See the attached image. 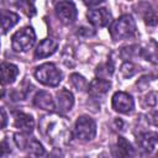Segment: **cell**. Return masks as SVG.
<instances>
[{"mask_svg":"<svg viewBox=\"0 0 158 158\" xmlns=\"http://www.w3.org/2000/svg\"><path fill=\"white\" fill-rule=\"evenodd\" d=\"M58 49V42L53 38H44L42 40L35 49V59H43L52 56Z\"/></svg>","mask_w":158,"mask_h":158,"instance_id":"cell-14","label":"cell"},{"mask_svg":"<svg viewBox=\"0 0 158 158\" xmlns=\"http://www.w3.org/2000/svg\"><path fill=\"white\" fill-rule=\"evenodd\" d=\"M144 22L148 26H156L157 25V12L153 9H147L146 14H144Z\"/></svg>","mask_w":158,"mask_h":158,"instance_id":"cell-25","label":"cell"},{"mask_svg":"<svg viewBox=\"0 0 158 158\" xmlns=\"http://www.w3.org/2000/svg\"><path fill=\"white\" fill-rule=\"evenodd\" d=\"M153 158H156V157H153Z\"/></svg>","mask_w":158,"mask_h":158,"instance_id":"cell-34","label":"cell"},{"mask_svg":"<svg viewBox=\"0 0 158 158\" xmlns=\"http://www.w3.org/2000/svg\"><path fill=\"white\" fill-rule=\"evenodd\" d=\"M114 69H115L114 63H112L111 60H107L106 63L98 65V68H96L95 73H96V75H99V78H100V79H106V80H107V78L112 75Z\"/></svg>","mask_w":158,"mask_h":158,"instance_id":"cell-20","label":"cell"},{"mask_svg":"<svg viewBox=\"0 0 158 158\" xmlns=\"http://www.w3.org/2000/svg\"><path fill=\"white\" fill-rule=\"evenodd\" d=\"M69 80H70V84L73 85V88L75 90H78V91H81V90H84L86 88V80H85V78L83 75L78 74V73H73L70 75Z\"/></svg>","mask_w":158,"mask_h":158,"instance_id":"cell-23","label":"cell"},{"mask_svg":"<svg viewBox=\"0 0 158 158\" xmlns=\"http://www.w3.org/2000/svg\"><path fill=\"white\" fill-rule=\"evenodd\" d=\"M10 153H11L10 143L7 142V139H6V138H4L2 141H0V158L7 157Z\"/></svg>","mask_w":158,"mask_h":158,"instance_id":"cell-26","label":"cell"},{"mask_svg":"<svg viewBox=\"0 0 158 158\" xmlns=\"http://www.w3.org/2000/svg\"><path fill=\"white\" fill-rule=\"evenodd\" d=\"M139 53L146 60H149L151 63L157 64V43L154 40H151L148 44L139 51Z\"/></svg>","mask_w":158,"mask_h":158,"instance_id":"cell-19","label":"cell"},{"mask_svg":"<svg viewBox=\"0 0 158 158\" xmlns=\"http://www.w3.org/2000/svg\"><path fill=\"white\" fill-rule=\"evenodd\" d=\"M136 31H137L136 22L133 17L128 14L122 15L118 19L114 20L109 27L110 36L115 42L132 38L136 35Z\"/></svg>","mask_w":158,"mask_h":158,"instance_id":"cell-2","label":"cell"},{"mask_svg":"<svg viewBox=\"0 0 158 158\" xmlns=\"http://www.w3.org/2000/svg\"><path fill=\"white\" fill-rule=\"evenodd\" d=\"M6 125H7V114L5 109L0 107V130L4 128Z\"/></svg>","mask_w":158,"mask_h":158,"instance_id":"cell-28","label":"cell"},{"mask_svg":"<svg viewBox=\"0 0 158 158\" xmlns=\"http://www.w3.org/2000/svg\"><path fill=\"white\" fill-rule=\"evenodd\" d=\"M111 106L118 114H130L135 109V101L131 94L126 91H116L112 95Z\"/></svg>","mask_w":158,"mask_h":158,"instance_id":"cell-8","label":"cell"},{"mask_svg":"<svg viewBox=\"0 0 158 158\" xmlns=\"http://www.w3.org/2000/svg\"><path fill=\"white\" fill-rule=\"evenodd\" d=\"M98 158H107V157H106V154H104V153H102V154L98 156Z\"/></svg>","mask_w":158,"mask_h":158,"instance_id":"cell-32","label":"cell"},{"mask_svg":"<svg viewBox=\"0 0 158 158\" xmlns=\"http://www.w3.org/2000/svg\"><path fill=\"white\" fill-rule=\"evenodd\" d=\"M35 78L46 86H57L63 79L62 72L53 63H43L35 69Z\"/></svg>","mask_w":158,"mask_h":158,"instance_id":"cell-4","label":"cell"},{"mask_svg":"<svg viewBox=\"0 0 158 158\" xmlns=\"http://www.w3.org/2000/svg\"><path fill=\"white\" fill-rule=\"evenodd\" d=\"M25 158H30V157H25Z\"/></svg>","mask_w":158,"mask_h":158,"instance_id":"cell-33","label":"cell"},{"mask_svg":"<svg viewBox=\"0 0 158 158\" xmlns=\"http://www.w3.org/2000/svg\"><path fill=\"white\" fill-rule=\"evenodd\" d=\"M48 158H64V157H63V153H62V151H60L59 148H54V149L49 153Z\"/></svg>","mask_w":158,"mask_h":158,"instance_id":"cell-29","label":"cell"},{"mask_svg":"<svg viewBox=\"0 0 158 158\" xmlns=\"http://www.w3.org/2000/svg\"><path fill=\"white\" fill-rule=\"evenodd\" d=\"M137 70H138L137 65L135 63H132L131 60L123 62L122 65L120 67V73H121V75L123 78H131V77H133L137 73Z\"/></svg>","mask_w":158,"mask_h":158,"instance_id":"cell-22","label":"cell"},{"mask_svg":"<svg viewBox=\"0 0 158 158\" xmlns=\"http://www.w3.org/2000/svg\"><path fill=\"white\" fill-rule=\"evenodd\" d=\"M86 19L95 27H105L111 22L112 15L107 7H94L86 12Z\"/></svg>","mask_w":158,"mask_h":158,"instance_id":"cell-9","label":"cell"},{"mask_svg":"<svg viewBox=\"0 0 158 158\" xmlns=\"http://www.w3.org/2000/svg\"><path fill=\"white\" fill-rule=\"evenodd\" d=\"M54 12L58 20L64 25H70L77 20L78 11L72 1H59L54 5Z\"/></svg>","mask_w":158,"mask_h":158,"instance_id":"cell-7","label":"cell"},{"mask_svg":"<svg viewBox=\"0 0 158 158\" xmlns=\"http://www.w3.org/2000/svg\"><path fill=\"white\" fill-rule=\"evenodd\" d=\"M56 109L58 110L59 114H65L69 112L73 109L74 105V96L68 89H60L56 94V100H54Z\"/></svg>","mask_w":158,"mask_h":158,"instance_id":"cell-11","label":"cell"},{"mask_svg":"<svg viewBox=\"0 0 158 158\" xmlns=\"http://www.w3.org/2000/svg\"><path fill=\"white\" fill-rule=\"evenodd\" d=\"M144 102H146L147 106L156 107V105H157V93H156V91L148 93V94L144 96Z\"/></svg>","mask_w":158,"mask_h":158,"instance_id":"cell-27","label":"cell"},{"mask_svg":"<svg viewBox=\"0 0 158 158\" xmlns=\"http://www.w3.org/2000/svg\"><path fill=\"white\" fill-rule=\"evenodd\" d=\"M4 94H5V90H4V88H2V85H0V99L4 96Z\"/></svg>","mask_w":158,"mask_h":158,"instance_id":"cell-31","label":"cell"},{"mask_svg":"<svg viewBox=\"0 0 158 158\" xmlns=\"http://www.w3.org/2000/svg\"><path fill=\"white\" fill-rule=\"evenodd\" d=\"M19 20L20 17L16 12L10 10H0V32L6 33L19 22Z\"/></svg>","mask_w":158,"mask_h":158,"instance_id":"cell-18","label":"cell"},{"mask_svg":"<svg viewBox=\"0 0 158 158\" xmlns=\"http://www.w3.org/2000/svg\"><path fill=\"white\" fill-rule=\"evenodd\" d=\"M139 47L137 44H131V46H126V47H122L121 51H120V56L121 58H123L125 62H128L130 59H132L135 56L139 54Z\"/></svg>","mask_w":158,"mask_h":158,"instance_id":"cell-21","label":"cell"},{"mask_svg":"<svg viewBox=\"0 0 158 158\" xmlns=\"http://www.w3.org/2000/svg\"><path fill=\"white\" fill-rule=\"evenodd\" d=\"M38 131L41 136L56 148L67 146L72 138L69 121L59 114H47L40 118Z\"/></svg>","mask_w":158,"mask_h":158,"instance_id":"cell-1","label":"cell"},{"mask_svg":"<svg viewBox=\"0 0 158 158\" xmlns=\"http://www.w3.org/2000/svg\"><path fill=\"white\" fill-rule=\"evenodd\" d=\"M157 139L158 136L156 132H141L137 136V144L139 146V148L144 152V153H153L157 148Z\"/></svg>","mask_w":158,"mask_h":158,"instance_id":"cell-15","label":"cell"},{"mask_svg":"<svg viewBox=\"0 0 158 158\" xmlns=\"http://www.w3.org/2000/svg\"><path fill=\"white\" fill-rule=\"evenodd\" d=\"M16 5L19 7H21L27 16H33L36 14V10H35L33 4L30 2V1H20V2H16Z\"/></svg>","mask_w":158,"mask_h":158,"instance_id":"cell-24","label":"cell"},{"mask_svg":"<svg viewBox=\"0 0 158 158\" xmlns=\"http://www.w3.org/2000/svg\"><path fill=\"white\" fill-rule=\"evenodd\" d=\"M36 42V32L31 26L23 27L14 33L11 38V46L15 52H27L33 47Z\"/></svg>","mask_w":158,"mask_h":158,"instance_id":"cell-6","label":"cell"},{"mask_svg":"<svg viewBox=\"0 0 158 158\" xmlns=\"http://www.w3.org/2000/svg\"><path fill=\"white\" fill-rule=\"evenodd\" d=\"M19 75V68L14 63L2 62L0 63V84L10 85L12 84Z\"/></svg>","mask_w":158,"mask_h":158,"instance_id":"cell-16","label":"cell"},{"mask_svg":"<svg viewBox=\"0 0 158 158\" xmlns=\"http://www.w3.org/2000/svg\"><path fill=\"white\" fill-rule=\"evenodd\" d=\"M15 144L19 147V149L26 152V157L30 158H44L46 151L43 146L37 141L35 137H31L30 133H15L14 135Z\"/></svg>","mask_w":158,"mask_h":158,"instance_id":"cell-3","label":"cell"},{"mask_svg":"<svg viewBox=\"0 0 158 158\" xmlns=\"http://www.w3.org/2000/svg\"><path fill=\"white\" fill-rule=\"evenodd\" d=\"M14 116V126L20 130L22 133H31L35 128V120L30 114L22 111H15Z\"/></svg>","mask_w":158,"mask_h":158,"instance_id":"cell-13","label":"cell"},{"mask_svg":"<svg viewBox=\"0 0 158 158\" xmlns=\"http://www.w3.org/2000/svg\"><path fill=\"white\" fill-rule=\"evenodd\" d=\"M110 88H111L110 80L95 78L88 85V94L93 99H101V98H104L107 94V91L110 90Z\"/></svg>","mask_w":158,"mask_h":158,"instance_id":"cell-12","label":"cell"},{"mask_svg":"<svg viewBox=\"0 0 158 158\" xmlns=\"http://www.w3.org/2000/svg\"><path fill=\"white\" fill-rule=\"evenodd\" d=\"M111 154L115 158H135L136 151L126 138L118 137L116 143L111 146Z\"/></svg>","mask_w":158,"mask_h":158,"instance_id":"cell-10","label":"cell"},{"mask_svg":"<svg viewBox=\"0 0 158 158\" xmlns=\"http://www.w3.org/2000/svg\"><path fill=\"white\" fill-rule=\"evenodd\" d=\"M72 135L83 142H89L96 136V122L93 117L88 115H81L75 121Z\"/></svg>","mask_w":158,"mask_h":158,"instance_id":"cell-5","label":"cell"},{"mask_svg":"<svg viewBox=\"0 0 158 158\" xmlns=\"http://www.w3.org/2000/svg\"><path fill=\"white\" fill-rule=\"evenodd\" d=\"M32 102H33V105L36 107L42 109V110H46V111H49V112H52L56 109L54 100L52 99V95L48 91H44V90L37 91L36 95L33 96Z\"/></svg>","mask_w":158,"mask_h":158,"instance_id":"cell-17","label":"cell"},{"mask_svg":"<svg viewBox=\"0 0 158 158\" xmlns=\"http://www.w3.org/2000/svg\"><path fill=\"white\" fill-rule=\"evenodd\" d=\"M102 2V0H99V1H91V2H85V5L88 6H94V5H100Z\"/></svg>","mask_w":158,"mask_h":158,"instance_id":"cell-30","label":"cell"}]
</instances>
